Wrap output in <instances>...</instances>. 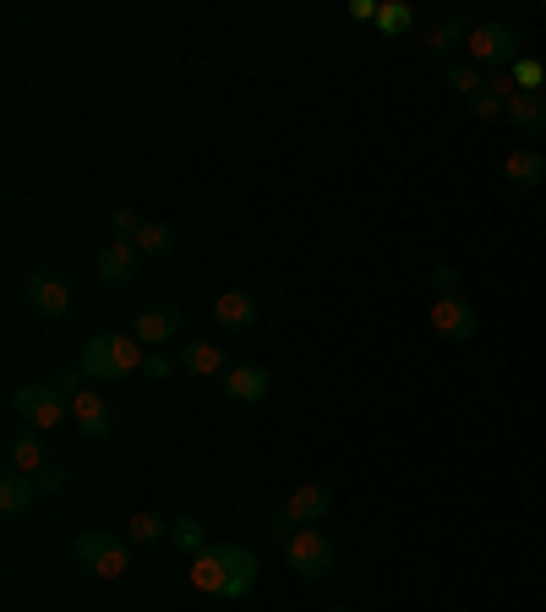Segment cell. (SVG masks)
<instances>
[{
    "label": "cell",
    "mask_w": 546,
    "mask_h": 612,
    "mask_svg": "<svg viewBox=\"0 0 546 612\" xmlns=\"http://www.w3.org/2000/svg\"><path fill=\"white\" fill-rule=\"evenodd\" d=\"M284 564H290V575H301V580H328V575L339 569V547L328 542L323 525H301V531L284 542Z\"/></svg>",
    "instance_id": "obj_1"
},
{
    "label": "cell",
    "mask_w": 546,
    "mask_h": 612,
    "mask_svg": "<svg viewBox=\"0 0 546 612\" xmlns=\"http://www.w3.org/2000/svg\"><path fill=\"white\" fill-rule=\"evenodd\" d=\"M11 411H17L33 433H55V427L72 416V400H66L55 383H22V389L11 394Z\"/></svg>",
    "instance_id": "obj_2"
},
{
    "label": "cell",
    "mask_w": 546,
    "mask_h": 612,
    "mask_svg": "<svg viewBox=\"0 0 546 612\" xmlns=\"http://www.w3.org/2000/svg\"><path fill=\"white\" fill-rule=\"evenodd\" d=\"M465 50L476 66H514L520 61V28L514 22H476Z\"/></svg>",
    "instance_id": "obj_3"
},
{
    "label": "cell",
    "mask_w": 546,
    "mask_h": 612,
    "mask_svg": "<svg viewBox=\"0 0 546 612\" xmlns=\"http://www.w3.org/2000/svg\"><path fill=\"white\" fill-rule=\"evenodd\" d=\"M426 323H432V334L437 339H448V345H470L476 339V306L465 302V296H437V302L426 306Z\"/></svg>",
    "instance_id": "obj_4"
},
{
    "label": "cell",
    "mask_w": 546,
    "mask_h": 612,
    "mask_svg": "<svg viewBox=\"0 0 546 612\" xmlns=\"http://www.w3.org/2000/svg\"><path fill=\"white\" fill-rule=\"evenodd\" d=\"M28 306H33L44 323H61V317L72 312V285H66L61 274H50V269H33V274H28Z\"/></svg>",
    "instance_id": "obj_5"
},
{
    "label": "cell",
    "mask_w": 546,
    "mask_h": 612,
    "mask_svg": "<svg viewBox=\"0 0 546 612\" xmlns=\"http://www.w3.org/2000/svg\"><path fill=\"white\" fill-rule=\"evenodd\" d=\"M284 509H290V520L295 525H323V520H334V492L323 487V481H301L290 498H284Z\"/></svg>",
    "instance_id": "obj_6"
},
{
    "label": "cell",
    "mask_w": 546,
    "mask_h": 612,
    "mask_svg": "<svg viewBox=\"0 0 546 612\" xmlns=\"http://www.w3.org/2000/svg\"><path fill=\"white\" fill-rule=\"evenodd\" d=\"M136 339L148 345V350H164L175 334H181V306L175 302H153V306H142L136 312V328H132Z\"/></svg>",
    "instance_id": "obj_7"
},
{
    "label": "cell",
    "mask_w": 546,
    "mask_h": 612,
    "mask_svg": "<svg viewBox=\"0 0 546 612\" xmlns=\"http://www.w3.org/2000/svg\"><path fill=\"white\" fill-rule=\"evenodd\" d=\"M273 389L269 367H258V361H236L230 372H225V400H236V405H263Z\"/></svg>",
    "instance_id": "obj_8"
},
{
    "label": "cell",
    "mask_w": 546,
    "mask_h": 612,
    "mask_svg": "<svg viewBox=\"0 0 546 612\" xmlns=\"http://www.w3.org/2000/svg\"><path fill=\"white\" fill-rule=\"evenodd\" d=\"M208 312H214V323H219L225 334H247V328L263 317V306H258V296H252V291H219Z\"/></svg>",
    "instance_id": "obj_9"
},
{
    "label": "cell",
    "mask_w": 546,
    "mask_h": 612,
    "mask_svg": "<svg viewBox=\"0 0 546 612\" xmlns=\"http://www.w3.org/2000/svg\"><path fill=\"white\" fill-rule=\"evenodd\" d=\"M77 367L88 372V383H121V356H116V334H94L77 356Z\"/></svg>",
    "instance_id": "obj_10"
},
{
    "label": "cell",
    "mask_w": 546,
    "mask_h": 612,
    "mask_svg": "<svg viewBox=\"0 0 546 612\" xmlns=\"http://www.w3.org/2000/svg\"><path fill=\"white\" fill-rule=\"evenodd\" d=\"M72 422H77L83 438H110V433H116V411H110V400L94 394V389H83V394L72 400Z\"/></svg>",
    "instance_id": "obj_11"
},
{
    "label": "cell",
    "mask_w": 546,
    "mask_h": 612,
    "mask_svg": "<svg viewBox=\"0 0 546 612\" xmlns=\"http://www.w3.org/2000/svg\"><path fill=\"white\" fill-rule=\"evenodd\" d=\"M219 558H225V569H230L225 602H241V597H252V586H258V558H252L247 547H236V542H219Z\"/></svg>",
    "instance_id": "obj_12"
},
{
    "label": "cell",
    "mask_w": 546,
    "mask_h": 612,
    "mask_svg": "<svg viewBox=\"0 0 546 612\" xmlns=\"http://www.w3.org/2000/svg\"><path fill=\"white\" fill-rule=\"evenodd\" d=\"M136 269H142L136 241H110V247L99 252V280H105V285H132Z\"/></svg>",
    "instance_id": "obj_13"
},
{
    "label": "cell",
    "mask_w": 546,
    "mask_h": 612,
    "mask_svg": "<svg viewBox=\"0 0 546 612\" xmlns=\"http://www.w3.org/2000/svg\"><path fill=\"white\" fill-rule=\"evenodd\" d=\"M181 372H192V378H225L230 356L219 345H208V339H186L181 345Z\"/></svg>",
    "instance_id": "obj_14"
},
{
    "label": "cell",
    "mask_w": 546,
    "mask_h": 612,
    "mask_svg": "<svg viewBox=\"0 0 546 612\" xmlns=\"http://www.w3.org/2000/svg\"><path fill=\"white\" fill-rule=\"evenodd\" d=\"M50 465L44 455V433H33V427H22L11 444H6V470H22V476H39Z\"/></svg>",
    "instance_id": "obj_15"
},
{
    "label": "cell",
    "mask_w": 546,
    "mask_h": 612,
    "mask_svg": "<svg viewBox=\"0 0 546 612\" xmlns=\"http://www.w3.org/2000/svg\"><path fill=\"white\" fill-rule=\"evenodd\" d=\"M503 175H509L514 192H536L546 181V153L542 149H514L503 159Z\"/></svg>",
    "instance_id": "obj_16"
},
{
    "label": "cell",
    "mask_w": 546,
    "mask_h": 612,
    "mask_svg": "<svg viewBox=\"0 0 546 612\" xmlns=\"http://www.w3.org/2000/svg\"><path fill=\"white\" fill-rule=\"evenodd\" d=\"M192 586H197L203 597H219V602H225V586H230V569H225L219 547H208V553H197V558H192Z\"/></svg>",
    "instance_id": "obj_17"
},
{
    "label": "cell",
    "mask_w": 546,
    "mask_h": 612,
    "mask_svg": "<svg viewBox=\"0 0 546 612\" xmlns=\"http://www.w3.org/2000/svg\"><path fill=\"white\" fill-rule=\"evenodd\" d=\"M503 121H509L514 132H525V138H546V105H542V94H514Z\"/></svg>",
    "instance_id": "obj_18"
},
{
    "label": "cell",
    "mask_w": 546,
    "mask_h": 612,
    "mask_svg": "<svg viewBox=\"0 0 546 612\" xmlns=\"http://www.w3.org/2000/svg\"><path fill=\"white\" fill-rule=\"evenodd\" d=\"M470 28H476V22H465V17H443L437 28H426V55H432V61H448L454 44L470 39Z\"/></svg>",
    "instance_id": "obj_19"
},
{
    "label": "cell",
    "mask_w": 546,
    "mask_h": 612,
    "mask_svg": "<svg viewBox=\"0 0 546 612\" xmlns=\"http://www.w3.org/2000/svg\"><path fill=\"white\" fill-rule=\"evenodd\" d=\"M33 498H39L33 476H22V470H6V476H0V514H28Z\"/></svg>",
    "instance_id": "obj_20"
},
{
    "label": "cell",
    "mask_w": 546,
    "mask_h": 612,
    "mask_svg": "<svg viewBox=\"0 0 546 612\" xmlns=\"http://www.w3.org/2000/svg\"><path fill=\"white\" fill-rule=\"evenodd\" d=\"M170 547H175V553H186V558L208 553V525H203V520H192V514L170 520Z\"/></svg>",
    "instance_id": "obj_21"
},
{
    "label": "cell",
    "mask_w": 546,
    "mask_h": 612,
    "mask_svg": "<svg viewBox=\"0 0 546 612\" xmlns=\"http://www.w3.org/2000/svg\"><path fill=\"white\" fill-rule=\"evenodd\" d=\"M116 542H121V536H116V531H105V525L83 531V536L72 542V558H77V569H94V564H99V558H105Z\"/></svg>",
    "instance_id": "obj_22"
},
{
    "label": "cell",
    "mask_w": 546,
    "mask_h": 612,
    "mask_svg": "<svg viewBox=\"0 0 546 612\" xmlns=\"http://www.w3.org/2000/svg\"><path fill=\"white\" fill-rule=\"evenodd\" d=\"M136 252H142V263H148V258H170V252H175V230H170L164 219H142Z\"/></svg>",
    "instance_id": "obj_23"
},
{
    "label": "cell",
    "mask_w": 546,
    "mask_h": 612,
    "mask_svg": "<svg viewBox=\"0 0 546 612\" xmlns=\"http://www.w3.org/2000/svg\"><path fill=\"white\" fill-rule=\"evenodd\" d=\"M159 536H170L164 514H153V509H136L132 520H127V542H132V547H153Z\"/></svg>",
    "instance_id": "obj_24"
},
{
    "label": "cell",
    "mask_w": 546,
    "mask_h": 612,
    "mask_svg": "<svg viewBox=\"0 0 546 612\" xmlns=\"http://www.w3.org/2000/svg\"><path fill=\"white\" fill-rule=\"evenodd\" d=\"M415 28V6L405 0H389V6H378V33H389V39H400Z\"/></svg>",
    "instance_id": "obj_25"
},
{
    "label": "cell",
    "mask_w": 546,
    "mask_h": 612,
    "mask_svg": "<svg viewBox=\"0 0 546 612\" xmlns=\"http://www.w3.org/2000/svg\"><path fill=\"white\" fill-rule=\"evenodd\" d=\"M448 88H454V94H465V99L487 94V83H481V66H476V61H454V66H448Z\"/></svg>",
    "instance_id": "obj_26"
},
{
    "label": "cell",
    "mask_w": 546,
    "mask_h": 612,
    "mask_svg": "<svg viewBox=\"0 0 546 612\" xmlns=\"http://www.w3.org/2000/svg\"><path fill=\"white\" fill-rule=\"evenodd\" d=\"M175 372H181V356L148 350V361H142V378H148V383H164V378H175Z\"/></svg>",
    "instance_id": "obj_27"
},
{
    "label": "cell",
    "mask_w": 546,
    "mask_h": 612,
    "mask_svg": "<svg viewBox=\"0 0 546 612\" xmlns=\"http://www.w3.org/2000/svg\"><path fill=\"white\" fill-rule=\"evenodd\" d=\"M514 88H520V94H542V88H546V66H542V61H514Z\"/></svg>",
    "instance_id": "obj_28"
},
{
    "label": "cell",
    "mask_w": 546,
    "mask_h": 612,
    "mask_svg": "<svg viewBox=\"0 0 546 612\" xmlns=\"http://www.w3.org/2000/svg\"><path fill=\"white\" fill-rule=\"evenodd\" d=\"M470 110H476V121H503V116H509V105H503L492 88H487V94H476V99H470Z\"/></svg>",
    "instance_id": "obj_29"
},
{
    "label": "cell",
    "mask_w": 546,
    "mask_h": 612,
    "mask_svg": "<svg viewBox=\"0 0 546 612\" xmlns=\"http://www.w3.org/2000/svg\"><path fill=\"white\" fill-rule=\"evenodd\" d=\"M50 383H55V389H61L66 400H77V394L88 389V372H83V367H61V372H55Z\"/></svg>",
    "instance_id": "obj_30"
},
{
    "label": "cell",
    "mask_w": 546,
    "mask_h": 612,
    "mask_svg": "<svg viewBox=\"0 0 546 612\" xmlns=\"http://www.w3.org/2000/svg\"><path fill=\"white\" fill-rule=\"evenodd\" d=\"M33 487H39V498H55V492H66V465H44V470L33 476Z\"/></svg>",
    "instance_id": "obj_31"
},
{
    "label": "cell",
    "mask_w": 546,
    "mask_h": 612,
    "mask_svg": "<svg viewBox=\"0 0 546 612\" xmlns=\"http://www.w3.org/2000/svg\"><path fill=\"white\" fill-rule=\"evenodd\" d=\"M136 230H142L136 208H116V214H110V236H116V241H136Z\"/></svg>",
    "instance_id": "obj_32"
},
{
    "label": "cell",
    "mask_w": 546,
    "mask_h": 612,
    "mask_svg": "<svg viewBox=\"0 0 546 612\" xmlns=\"http://www.w3.org/2000/svg\"><path fill=\"white\" fill-rule=\"evenodd\" d=\"M295 531H301V525H295V520H290V509L279 503V509H273V514H269V536H273V542H279V547H284V542H290Z\"/></svg>",
    "instance_id": "obj_33"
},
{
    "label": "cell",
    "mask_w": 546,
    "mask_h": 612,
    "mask_svg": "<svg viewBox=\"0 0 546 612\" xmlns=\"http://www.w3.org/2000/svg\"><path fill=\"white\" fill-rule=\"evenodd\" d=\"M432 291H437V296H459V269H454V263H437V269H432Z\"/></svg>",
    "instance_id": "obj_34"
},
{
    "label": "cell",
    "mask_w": 546,
    "mask_h": 612,
    "mask_svg": "<svg viewBox=\"0 0 546 612\" xmlns=\"http://www.w3.org/2000/svg\"><path fill=\"white\" fill-rule=\"evenodd\" d=\"M350 17H356V22H378V6H372V0H356Z\"/></svg>",
    "instance_id": "obj_35"
},
{
    "label": "cell",
    "mask_w": 546,
    "mask_h": 612,
    "mask_svg": "<svg viewBox=\"0 0 546 612\" xmlns=\"http://www.w3.org/2000/svg\"><path fill=\"white\" fill-rule=\"evenodd\" d=\"M542 105H546V88H542Z\"/></svg>",
    "instance_id": "obj_36"
},
{
    "label": "cell",
    "mask_w": 546,
    "mask_h": 612,
    "mask_svg": "<svg viewBox=\"0 0 546 612\" xmlns=\"http://www.w3.org/2000/svg\"><path fill=\"white\" fill-rule=\"evenodd\" d=\"M334 612H350V608H334Z\"/></svg>",
    "instance_id": "obj_37"
},
{
    "label": "cell",
    "mask_w": 546,
    "mask_h": 612,
    "mask_svg": "<svg viewBox=\"0 0 546 612\" xmlns=\"http://www.w3.org/2000/svg\"><path fill=\"white\" fill-rule=\"evenodd\" d=\"M542 17H546V6H542Z\"/></svg>",
    "instance_id": "obj_38"
}]
</instances>
